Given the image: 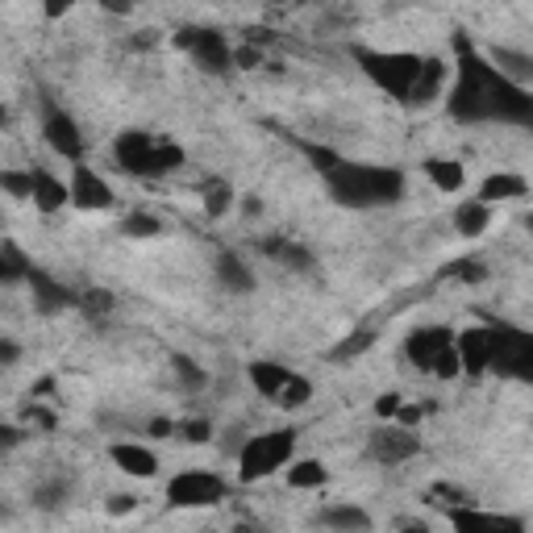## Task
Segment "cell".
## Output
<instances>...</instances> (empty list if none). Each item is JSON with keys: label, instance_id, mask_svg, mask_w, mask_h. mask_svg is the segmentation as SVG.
<instances>
[{"label": "cell", "instance_id": "1", "mask_svg": "<svg viewBox=\"0 0 533 533\" xmlns=\"http://www.w3.org/2000/svg\"><path fill=\"white\" fill-rule=\"evenodd\" d=\"M454 59H459V80H454L450 100H446L454 121H463V125L500 121V125L533 130V92L525 84L500 75V67L479 55L463 34H454Z\"/></svg>", "mask_w": 533, "mask_h": 533}, {"label": "cell", "instance_id": "2", "mask_svg": "<svg viewBox=\"0 0 533 533\" xmlns=\"http://www.w3.org/2000/svg\"><path fill=\"white\" fill-rule=\"evenodd\" d=\"M300 150L309 155L317 175L329 184V196L346 209H384V205H396V200L404 196V175L392 171V167L354 163V159H342L338 150L313 146V142H304Z\"/></svg>", "mask_w": 533, "mask_h": 533}, {"label": "cell", "instance_id": "3", "mask_svg": "<svg viewBox=\"0 0 533 533\" xmlns=\"http://www.w3.org/2000/svg\"><path fill=\"white\" fill-rule=\"evenodd\" d=\"M113 159L125 175H138V180H150V175H167L175 167H184V146L155 138L146 130H125L113 142Z\"/></svg>", "mask_w": 533, "mask_h": 533}, {"label": "cell", "instance_id": "4", "mask_svg": "<svg viewBox=\"0 0 533 533\" xmlns=\"http://www.w3.org/2000/svg\"><path fill=\"white\" fill-rule=\"evenodd\" d=\"M350 55L379 92H388L392 100H413L417 75L425 63L421 55H409V50H371V46H354Z\"/></svg>", "mask_w": 533, "mask_h": 533}, {"label": "cell", "instance_id": "5", "mask_svg": "<svg viewBox=\"0 0 533 533\" xmlns=\"http://www.w3.org/2000/svg\"><path fill=\"white\" fill-rule=\"evenodd\" d=\"M296 454V429H271V434H255L242 442L238 454V475L242 484H259V479L275 475L279 467H288Z\"/></svg>", "mask_w": 533, "mask_h": 533}, {"label": "cell", "instance_id": "6", "mask_svg": "<svg viewBox=\"0 0 533 533\" xmlns=\"http://www.w3.org/2000/svg\"><path fill=\"white\" fill-rule=\"evenodd\" d=\"M492 371L533 384V334L517 325H492Z\"/></svg>", "mask_w": 533, "mask_h": 533}, {"label": "cell", "instance_id": "7", "mask_svg": "<svg viewBox=\"0 0 533 533\" xmlns=\"http://www.w3.org/2000/svg\"><path fill=\"white\" fill-rule=\"evenodd\" d=\"M167 500L175 509H213L225 500V479L213 471H180L167 484Z\"/></svg>", "mask_w": 533, "mask_h": 533}, {"label": "cell", "instance_id": "8", "mask_svg": "<svg viewBox=\"0 0 533 533\" xmlns=\"http://www.w3.org/2000/svg\"><path fill=\"white\" fill-rule=\"evenodd\" d=\"M175 46L188 50L205 71H230V63H234V50H230V42H225V34L200 30V25H188V30L175 34Z\"/></svg>", "mask_w": 533, "mask_h": 533}, {"label": "cell", "instance_id": "9", "mask_svg": "<svg viewBox=\"0 0 533 533\" xmlns=\"http://www.w3.org/2000/svg\"><path fill=\"white\" fill-rule=\"evenodd\" d=\"M42 138H46V146L55 150V155H63V159H71V163L84 159L80 125H75V117H67V109L46 105V113H42Z\"/></svg>", "mask_w": 533, "mask_h": 533}, {"label": "cell", "instance_id": "10", "mask_svg": "<svg viewBox=\"0 0 533 533\" xmlns=\"http://www.w3.org/2000/svg\"><path fill=\"white\" fill-rule=\"evenodd\" d=\"M454 346V334L446 325H429V329H413L409 338H404V354H409V363L417 371H429L434 375V363Z\"/></svg>", "mask_w": 533, "mask_h": 533}, {"label": "cell", "instance_id": "11", "mask_svg": "<svg viewBox=\"0 0 533 533\" xmlns=\"http://www.w3.org/2000/svg\"><path fill=\"white\" fill-rule=\"evenodd\" d=\"M71 205L84 209V213L113 209V188H109V180H100V175L84 159L71 167Z\"/></svg>", "mask_w": 533, "mask_h": 533}, {"label": "cell", "instance_id": "12", "mask_svg": "<svg viewBox=\"0 0 533 533\" xmlns=\"http://www.w3.org/2000/svg\"><path fill=\"white\" fill-rule=\"evenodd\" d=\"M417 450H421V438L413 434V425L396 421V429H375L371 434V454L379 463H404V459H413Z\"/></svg>", "mask_w": 533, "mask_h": 533}, {"label": "cell", "instance_id": "13", "mask_svg": "<svg viewBox=\"0 0 533 533\" xmlns=\"http://www.w3.org/2000/svg\"><path fill=\"white\" fill-rule=\"evenodd\" d=\"M454 346H459V359H463V371L467 375L492 371V325H471V329H463V334L454 338Z\"/></svg>", "mask_w": 533, "mask_h": 533}, {"label": "cell", "instance_id": "14", "mask_svg": "<svg viewBox=\"0 0 533 533\" xmlns=\"http://www.w3.org/2000/svg\"><path fill=\"white\" fill-rule=\"evenodd\" d=\"M109 459L125 471V475H134V479H150L159 471V459H155V450H146L138 442H117L109 446Z\"/></svg>", "mask_w": 533, "mask_h": 533}, {"label": "cell", "instance_id": "15", "mask_svg": "<svg viewBox=\"0 0 533 533\" xmlns=\"http://www.w3.org/2000/svg\"><path fill=\"white\" fill-rule=\"evenodd\" d=\"M34 205L42 213H59L63 205H71V184L55 180L46 167H34Z\"/></svg>", "mask_w": 533, "mask_h": 533}, {"label": "cell", "instance_id": "16", "mask_svg": "<svg viewBox=\"0 0 533 533\" xmlns=\"http://www.w3.org/2000/svg\"><path fill=\"white\" fill-rule=\"evenodd\" d=\"M30 288H34V300H38L42 313H59V309H67V304H80L71 288L55 284V279H50L46 271H38V267L30 271Z\"/></svg>", "mask_w": 533, "mask_h": 533}, {"label": "cell", "instance_id": "17", "mask_svg": "<svg viewBox=\"0 0 533 533\" xmlns=\"http://www.w3.org/2000/svg\"><path fill=\"white\" fill-rule=\"evenodd\" d=\"M292 379L296 375L288 367H279V363H250V384H255V392L267 396V400L284 396V388L292 384Z\"/></svg>", "mask_w": 533, "mask_h": 533}, {"label": "cell", "instance_id": "18", "mask_svg": "<svg viewBox=\"0 0 533 533\" xmlns=\"http://www.w3.org/2000/svg\"><path fill=\"white\" fill-rule=\"evenodd\" d=\"M450 525H454V529H467V533H479V529H492V533H500V529H521V521H517V517L475 513L471 504H463V509H450Z\"/></svg>", "mask_w": 533, "mask_h": 533}, {"label": "cell", "instance_id": "19", "mask_svg": "<svg viewBox=\"0 0 533 533\" xmlns=\"http://www.w3.org/2000/svg\"><path fill=\"white\" fill-rule=\"evenodd\" d=\"M529 192V184L521 180V175H513V171H496V175H488L484 184H479V200H521Z\"/></svg>", "mask_w": 533, "mask_h": 533}, {"label": "cell", "instance_id": "20", "mask_svg": "<svg viewBox=\"0 0 533 533\" xmlns=\"http://www.w3.org/2000/svg\"><path fill=\"white\" fill-rule=\"evenodd\" d=\"M488 221H492L488 200H463V205L454 209V230H459L463 238H479L488 230Z\"/></svg>", "mask_w": 533, "mask_h": 533}, {"label": "cell", "instance_id": "21", "mask_svg": "<svg viewBox=\"0 0 533 533\" xmlns=\"http://www.w3.org/2000/svg\"><path fill=\"white\" fill-rule=\"evenodd\" d=\"M217 279L230 292H250L255 288V275H250V267L234 255V250H225V255H217Z\"/></svg>", "mask_w": 533, "mask_h": 533}, {"label": "cell", "instance_id": "22", "mask_svg": "<svg viewBox=\"0 0 533 533\" xmlns=\"http://www.w3.org/2000/svg\"><path fill=\"white\" fill-rule=\"evenodd\" d=\"M442 84H446V67H442V59H425L409 105H429V100H434V96L442 92Z\"/></svg>", "mask_w": 533, "mask_h": 533}, {"label": "cell", "instance_id": "23", "mask_svg": "<svg viewBox=\"0 0 533 533\" xmlns=\"http://www.w3.org/2000/svg\"><path fill=\"white\" fill-rule=\"evenodd\" d=\"M425 175L434 180V188L442 192H459L467 184V167L463 163H454V159H429L425 163Z\"/></svg>", "mask_w": 533, "mask_h": 533}, {"label": "cell", "instance_id": "24", "mask_svg": "<svg viewBox=\"0 0 533 533\" xmlns=\"http://www.w3.org/2000/svg\"><path fill=\"white\" fill-rule=\"evenodd\" d=\"M492 63L500 67V75H509V80H517V84L533 80V55H521V50L500 46V50H492Z\"/></svg>", "mask_w": 533, "mask_h": 533}, {"label": "cell", "instance_id": "25", "mask_svg": "<svg viewBox=\"0 0 533 533\" xmlns=\"http://www.w3.org/2000/svg\"><path fill=\"white\" fill-rule=\"evenodd\" d=\"M263 255L279 259L284 267H296V271H309V267H313V255H309V250L296 246V242H288V238H267V242H263Z\"/></svg>", "mask_w": 533, "mask_h": 533}, {"label": "cell", "instance_id": "26", "mask_svg": "<svg viewBox=\"0 0 533 533\" xmlns=\"http://www.w3.org/2000/svg\"><path fill=\"white\" fill-rule=\"evenodd\" d=\"M329 471L317 463V459H300V463H288V484L292 488H325Z\"/></svg>", "mask_w": 533, "mask_h": 533}, {"label": "cell", "instance_id": "27", "mask_svg": "<svg viewBox=\"0 0 533 533\" xmlns=\"http://www.w3.org/2000/svg\"><path fill=\"white\" fill-rule=\"evenodd\" d=\"M321 525H334V529H367L371 517L363 509H354V504H329L321 513Z\"/></svg>", "mask_w": 533, "mask_h": 533}, {"label": "cell", "instance_id": "28", "mask_svg": "<svg viewBox=\"0 0 533 533\" xmlns=\"http://www.w3.org/2000/svg\"><path fill=\"white\" fill-rule=\"evenodd\" d=\"M0 255H5V259H0V275H5L9 279V284H17V279H30V263H25V255H21V250L13 246V242H5V250H0Z\"/></svg>", "mask_w": 533, "mask_h": 533}, {"label": "cell", "instance_id": "29", "mask_svg": "<svg viewBox=\"0 0 533 533\" xmlns=\"http://www.w3.org/2000/svg\"><path fill=\"white\" fill-rule=\"evenodd\" d=\"M234 209V192L230 188H225V184H205V213L209 217H225V213H230Z\"/></svg>", "mask_w": 533, "mask_h": 533}, {"label": "cell", "instance_id": "30", "mask_svg": "<svg viewBox=\"0 0 533 533\" xmlns=\"http://www.w3.org/2000/svg\"><path fill=\"white\" fill-rule=\"evenodd\" d=\"M121 234L125 238H155V234H163V225H159V217H150V213H130L125 225H121Z\"/></svg>", "mask_w": 533, "mask_h": 533}, {"label": "cell", "instance_id": "31", "mask_svg": "<svg viewBox=\"0 0 533 533\" xmlns=\"http://www.w3.org/2000/svg\"><path fill=\"white\" fill-rule=\"evenodd\" d=\"M0 188H5L13 200H34V171H30V175L5 171V175H0Z\"/></svg>", "mask_w": 533, "mask_h": 533}, {"label": "cell", "instance_id": "32", "mask_svg": "<svg viewBox=\"0 0 533 533\" xmlns=\"http://www.w3.org/2000/svg\"><path fill=\"white\" fill-rule=\"evenodd\" d=\"M429 500H446L450 509H463V504H471V492L454 488V484H434V488H429Z\"/></svg>", "mask_w": 533, "mask_h": 533}, {"label": "cell", "instance_id": "33", "mask_svg": "<svg viewBox=\"0 0 533 533\" xmlns=\"http://www.w3.org/2000/svg\"><path fill=\"white\" fill-rule=\"evenodd\" d=\"M371 342H375V329H371V325H363V329H354V338H350V342H342V350H338V354H359V350H363V346H371Z\"/></svg>", "mask_w": 533, "mask_h": 533}, {"label": "cell", "instance_id": "34", "mask_svg": "<svg viewBox=\"0 0 533 533\" xmlns=\"http://www.w3.org/2000/svg\"><path fill=\"white\" fill-rule=\"evenodd\" d=\"M80 304H84V309L96 317V313H109V309H113V296H109V292H88Z\"/></svg>", "mask_w": 533, "mask_h": 533}, {"label": "cell", "instance_id": "35", "mask_svg": "<svg viewBox=\"0 0 533 533\" xmlns=\"http://www.w3.org/2000/svg\"><path fill=\"white\" fill-rule=\"evenodd\" d=\"M400 404H404V400H400L396 392H384V396H379V400H375V413H379V417H384V421H388V417L396 421V413H400Z\"/></svg>", "mask_w": 533, "mask_h": 533}, {"label": "cell", "instance_id": "36", "mask_svg": "<svg viewBox=\"0 0 533 533\" xmlns=\"http://www.w3.org/2000/svg\"><path fill=\"white\" fill-rule=\"evenodd\" d=\"M263 63V55L255 46H242V50H234V67H242V71H250V67H259Z\"/></svg>", "mask_w": 533, "mask_h": 533}, {"label": "cell", "instance_id": "37", "mask_svg": "<svg viewBox=\"0 0 533 533\" xmlns=\"http://www.w3.org/2000/svg\"><path fill=\"white\" fill-rule=\"evenodd\" d=\"M75 9V0H42V13L50 17V21H59V17H67Z\"/></svg>", "mask_w": 533, "mask_h": 533}, {"label": "cell", "instance_id": "38", "mask_svg": "<svg viewBox=\"0 0 533 533\" xmlns=\"http://www.w3.org/2000/svg\"><path fill=\"white\" fill-rule=\"evenodd\" d=\"M175 371H180V379H184V384H188V388H196V384H205V375H200V371H196V367H192L188 359H175Z\"/></svg>", "mask_w": 533, "mask_h": 533}, {"label": "cell", "instance_id": "39", "mask_svg": "<svg viewBox=\"0 0 533 533\" xmlns=\"http://www.w3.org/2000/svg\"><path fill=\"white\" fill-rule=\"evenodd\" d=\"M184 438L188 442H209V421H188L184 425Z\"/></svg>", "mask_w": 533, "mask_h": 533}, {"label": "cell", "instance_id": "40", "mask_svg": "<svg viewBox=\"0 0 533 533\" xmlns=\"http://www.w3.org/2000/svg\"><path fill=\"white\" fill-rule=\"evenodd\" d=\"M100 9L113 13V17H130L134 13V0H100Z\"/></svg>", "mask_w": 533, "mask_h": 533}, {"label": "cell", "instance_id": "41", "mask_svg": "<svg viewBox=\"0 0 533 533\" xmlns=\"http://www.w3.org/2000/svg\"><path fill=\"white\" fill-rule=\"evenodd\" d=\"M421 417H425L421 404H400V413H396V421H400V425H417Z\"/></svg>", "mask_w": 533, "mask_h": 533}, {"label": "cell", "instance_id": "42", "mask_svg": "<svg viewBox=\"0 0 533 533\" xmlns=\"http://www.w3.org/2000/svg\"><path fill=\"white\" fill-rule=\"evenodd\" d=\"M450 275H459V279H484L488 271L479 267V263H454V267H450Z\"/></svg>", "mask_w": 533, "mask_h": 533}, {"label": "cell", "instance_id": "43", "mask_svg": "<svg viewBox=\"0 0 533 533\" xmlns=\"http://www.w3.org/2000/svg\"><path fill=\"white\" fill-rule=\"evenodd\" d=\"M130 509H138V500H134V496H113V500H109V513H113V517L130 513Z\"/></svg>", "mask_w": 533, "mask_h": 533}, {"label": "cell", "instance_id": "44", "mask_svg": "<svg viewBox=\"0 0 533 533\" xmlns=\"http://www.w3.org/2000/svg\"><path fill=\"white\" fill-rule=\"evenodd\" d=\"M150 434H155V438H167V434H175V425H171V421H150Z\"/></svg>", "mask_w": 533, "mask_h": 533}, {"label": "cell", "instance_id": "45", "mask_svg": "<svg viewBox=\"0 0 533 533\" xmlns=\"http://www.w3.org/2000/svg\"><path fill=\"white\" fill-rule=\"evenodd\" d=\"M0 359L13 363V359H17V346H13V342H5V350H0Z\"/></svg>", "mask_w": 533, "mask_h": 533}, {"label": "cell", "instance_id": "46", "mask_svg": "<svg viewBox=\"0 0 533 533\" xmlns=\"http://www.w3.org/2000/svg\"><path fill=\"white\" fill-rule=\"evenodd\" d=\"M525 225H529V234H533V213H529V221H525Z\"/></svg>", "mask_w": 533, "mask_h": 533}, {"label": "cell", "instance_id": "47", "mask_svg": "<svg viewBox=\"0 0 533 533\" xmlns=\"http://www.w3.org/2000/svg\"><path fill=\"white\" fill-rule=\"evenodd\" d=\"M279 5H284V0H279Z\"/></svg>", "mask_w": 533, "mask_h": 533}]
</instances>
